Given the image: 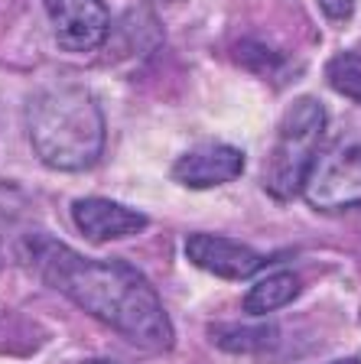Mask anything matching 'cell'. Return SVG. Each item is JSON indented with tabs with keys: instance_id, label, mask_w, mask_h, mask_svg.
<instances>
[{
	"instance_id": "obj_1",
	"label": "cell",
	"mask_w": 361,
	"mask_h": 364,
	"mask_svg": "<svg viewBox=\"0 0 361 364\" xmlns=\"http://www.w3.org/2000/svg\"><path fill=\"white\" fill-rule=\"evenodd\" d=\"M26 260L53 289L105 322L143 351H169L176 341L173 322L159 303L157 289L137 267L124 260H91L78 250L53 241L30 237Z\"/></svg>"
},
{
	"instance_id": "obj_2",
	"label": "cell",
	"mask_w": 361,
	"mask_h": 364,
	"mask_svg": "<svg viewBox=\"0 0 361 364\" xmlns=\"http://www.w3.org/2000/svg\"><path fill=\"white\" fill-rule=\"evenodd\" d=\"M26 130L36 156L62 173L95 166L105 153V114L82 85H53L26 105Z\"/></svg>"
},
{
	"instance_id": "obj_3",
	"label": "cell",
	"mask_w": 361,
	"mask_h": 364,
	"mask_svg": "<svg viewBox=\"0 0 361 364\" xmlns=\"http://www.w3.org/2000/svg\"><path fill=\"white\" fill-rule=\"evenodd\" d=\"M325 127H329V114H325L323 101L313 95H303L286 107V114L280 117L277 136H273V146L267 153V163H263L267 196L280 198V202L300 196L303 182L313 169V159L325 140Z\"/></svg>"
},
{
	"instance_id": "obj_4",
	"label": "cell",
	"mask_w": 361,
	"mask_h": 364,
	"mask_svg": "<svg viewBox=\"0 0 361 364\" xmlns=\"http://www.w3.org/2000/svg\"><path fill=\"white\" fill-rule=\"evenodd\" d=\"M303 198L316 212L361 208V124L345 121L319 146L303 182Z\"/></svg>"
},
{
	"instance_id": "obj_5",
	"label": "cell",
	"mask_w": 361,
	"mask_h": 364,
	"mask_svg": "<svg viewBox=\"0 0 361 364\" xmlns=\"http://www.w3.org/2000/svg\"><path fill=\"white\" fill-rule=\"evenodd\" d=\"M46 14L66 53H95L111 33V14L101 0H46Z\"/></svg>"
},
{
	"instance_id": "obj_6",
	"label": "cell",
	"mask_w": 361,
	"mask_h": 364,
	"mask_svg": "<svg viewBox=\"0 0 361 364\" xmlns=\"http://www.w3.org/2000/svg\"><path fill=\"white\" fill-rule=\"evenodd\" d=\"M186 257L205 273H215L221 280H251L267 267L261 250L221 235H189Z\"/></svg>"
},
{
	"instance_id": "obj_7",
	"label": "cell",
	"mask_w": 361,
	"mask_h": 364,
	"mask_svg": "<svg viewBox=\"0 0 361 364\" xmlns=\"http://www.w3.org/2000/svg\"><path fill=\"white\" fill-rule=\"evenodd\" d=\"M169 173L186 189H215L244 173V153L228 144H202L182 153Z\"/></svg>"
},
{
	"instance_id": "obj_8",
	"label": "cell",
	"mask_w": 361,
	"mask_h": 364,
	"mask_svg": "<svg viewBox=\"0 0 361 364\" xmlns=\"http://www.w3.org/2000/svg\"><path fill=\"white\" fill-rule=\"evenodd\" d=\"M72 221H75V228L88 241L130 237V235H140L143 228L150 225L143 212L127 208L120 202H111V198H98V196L72 202Z\"/></svg>"
},
{
	"instance_id": "obj_9",
	"label": "cell",
	"mask_w": 361,
	"mask_h": 364,
	"mask_svg": "<svg viewBox=\"0 0 361 364\" xmlns=\"http://www.w3.org/2000/svg\"><path fill=\"white\" fill-rule=\"evenodd\" d=\"M300 296V277L290 270H273L263 280H257L244 296V312L251 318H263L271 312H280Z\"/></svg>"
},
{
	"instance_id": "obj_10",
	"label": "cell",
	"mask_w": 361,
	"mask_h": 364,
	"mask_svg": "<svg viewBox=\"0 0 361 364\" xmlns=\"http://www.w3.org/2000/svg\"><path fill=\"white\" fill-rule=\"evenodd\" d=\"M325 82L342 98L361 105V53H339L325 62Z\"/></svg>"
},
{
	"instance_id": "obj_11",
	"label": "cell",
	"mask_w": 361,
	"mask_h": 364,
	"mask_svg": "<svg viewBox=\"0 0 361 364\" xmlns=\"http://www.w3.org/2000/svg\"><path fill=\"white\" fill-rule=\"evenodd\" d=\"M215 345L225 351H257L273 341V328H248V326H215L211 328Z\"/></svg>"
},
{
	"instance_id": "obj_12",
	"label": "cell",
	"mask_w": 361,
	"mask_h": 364,
	"mask_svg": "<svg viewBox=\"0 0 361 364\" xmlns=\"http://www.w3.org/2000/svg\"><path fill=\"white\" fill-rule=\"evenodd\" d=\"M234 62H241L244 68H254V72H261V68H277L280 62H283V55H277L271 49V46L257 43V39H244V43L234 46Z\"/></svg>"
},
{
	"instance_id": "obj_13",
	"label": "cell",
	"mask_w": 361,
	"mask_h": 364,
	"mask_svg": "<svg viewBox=\"0 0 361 364\" xmlns=\"http://www.w3.org/2000/svg\"><path fill=\"white\" fill-rule=\"evenodd\" d=\"M319 10L329 20H348L355 14V0H319Z\"/></svg>"
},
{
	"instance_id": "obj_14",
	"label": "cell",
	"mask_w": 361,
	"mask_h": 364,
	"mask_svg": "<svg viewBox=\"0 0 361 364\" xmlns=\"http://www.w3.org/2000/svg\"><path fill=\"white\" fill-rule=\"evenodd\" d=\"M332 364H361V358H342V361H332Z\"/></svg>"
},
{
	"instance_id": "obj_15",
	"label": "cell",
	"mask_w": 361,
	"mask_h": 364,
	"mask_svg": "<svg viewBox=\"0 0 361 364\" xmlns=\"http://www.w3.org/2000/svg\"><path fill=\"white\" fill-rule=\"evenodd\" d=\"M85 364H114V361H101V358H98V361H85Z\"/></svg>"
}]
</instances>
